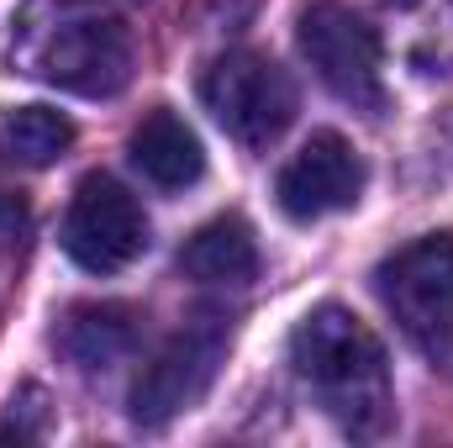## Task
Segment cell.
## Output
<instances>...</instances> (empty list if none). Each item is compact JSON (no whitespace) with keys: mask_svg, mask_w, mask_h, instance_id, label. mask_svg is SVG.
I'll use <instances>...</instances> for the list:
<instances>
[{"mask_svg":"<svg viewBox=\"0 0 453 448\" xmlns=\"http://www.w3.org/2000/svg\"><path fill=\"white\" fill-rule=\"evenodd\" d=\"M374 290L401 333L422 353L443 359L453 348V232H427L395 248L374 269Z\"/></svg>","mask_w":453,"mask_h":448,"instance_id":"cell-3","label":"cell"},{"mask_svg":"<svg viewBox=\"0 0 453 448\" xmlns=\"http://www.w3.org/2000/svg\"><path fill=\"white\" fill-rule=\"evenodd\" d=\"M296 42L301 58L311 64V74L348 106H380V32L369 27V16H358L342 0H311L296 21Z\"/></svg>","mask_w":453,"mask_h":448,"instance_id":"cell-5","label":"cell"},{"mask_svg":"<svg viewBox=\"0 0 453 448\" xmlns=\"http://www.w3.org/2000/svg\"><path fill=\"white\" fill-rule=\"evenodd\" d=\"M390 5H417V0H390Z\"/></svg>","mask_w":453,"mask_h":448,"instance_id":"cell-14","label":"cell"},{"mask_svg":"<svg viewBox=\"0 0 453 448\" xmlns=\"http://www.w3.org/2000/svg\"><path fill=\"white\" fill-rule=\"evenodd\" d=\"M180 274L196 285H248L258 274V243L242 217H217L180 248Z\"/></svg>","mask_w":453,"mask_h":448,"instance_id":"cell-10","label":"cell"},{"mask_svg":"<svg viewBox=\"0 0 453 448\" xmlns=\"http://www.w3.org/2000/svg\"><path fill=\"white\" fill-rule=\"evenodd\" d=\"M290 364L322 401V412L353 438H374L390 422V359L348 306L327 301L290 333Z\"/></svg>","mask_w":453,"mask_h":448,"instance_id":"cell-2","label":"cell"},{"mask_svg":"<svg viewBox=\"0 0 453 448\" xmlns=\"http://www.w3.org/2000/svg\"><path fill=\"white\" fill-rule=\"evenodd\" d=\"M127 153L142 169V180L158 185V190H185V185H196L206 174V148H201L196 127L185 116H174L169 106H153L132 127Z\"/></svg>","mask_w":453,"mask_h":448,"instance_id":"cell-9","label":"cell"},{"mask_svg":"<svg viewBox=\"0 0 453 448\" xmlns=\"http://www.w3.org/2000/svg\"><path fill=\"white\" fill-rule=\"evenodd\" d=\"M58 348L80 369H106L132 348V317L121 306H74L58 328Z\"/></svg>","mask_w":453,"mask_h":448,"instance_id":"cell-12","label":"cell"},{"mask_svg":"<svg viewBox=\"0 0 453 448\" xmlns=\"http://www.w3.org/2000/svg\"><path fill=\"white\" fill-rule=\"evenodd\" d=\"M27 232H32V206L16 190H0V248L27 243Z\"/></svg>","mask_w":453,"mask_h":448,"instance_id":"cell-13","label":"cell"},{"mask_svg":"<svg viewBox=\"0 0 453 448\" xmlns=\"http://www.w3.org/2000/svg\"><path fill=\"white\" fill-rule=\"evenodd\" d=\"M142 248H148V217L137 196L111 174H85L64 212V253L90 274H116Z\"/></svg>","mask_w":453,"mask_h":448,"instance_id":"cell-6","label":"cell"},{"mask_svg":"<svg viewBox=\"0 0 453 448\" xmlns=\"http://www.w3.org/2000/svg\"><path fill=\"white\" fill-rule=\"evenodd\" d=\"M74 143V121L48 106H11L0 112V164L16 169H48L69 153Z\"/></svg>","mask_w":453,"mask_h":448,"instance_id":"cell-11","label":"cell"},{"mask_svg":"<svg viewBox=\"0 0 453 448\" xmlns=\"http://www.w3.org/2000/svg\"><path fill=\"white\" fill-rule=\"evenodd\" d=\"M222 359H226V328L222 322H196V328L174 333L148 364H142V375H137V385H132V422L164 428V422H174L180 412H190V406L211 390Z\"/></svg>","mask_w":453,"mask_h":448,"instance_id":"cell-7","label":"cell"},{"mask_svg":"<svg viewBox=\"0 0 453 448\" xmlns=\"http://www.w3.org/2000/svg\"><path fill=\"white\" fill-rule=\"evenodd\" d=\"M358 196H364V158L338 132H311L274 180V201L290 222H322L333 212H348Z\"/></svg>","mask_w":453,"mask_h":448,"instance_id":"cell-8","label":"cell"},{"mask_svg":"<svg viewBox=\"0 0 453 448\" xmlns=\"http://www.w3.org/2000/svg\"><path fill=\"white\" fill-rule=\"evenodd\" d=\"M5 53L16 74L90 101L127 90L137 64L132 27L101 0H27L11 21Z\"/></svg>","mask_w":453,"mask_h":448,"instance_id":"cell-1","label":"cell"},{"mask_svg":"<svg viewBox=\"0 0 453 448\" xmlns=\"http://www.w3.org/2000/svg\"><path fill=\"white\" fill-rule=\"evenodd\" d=\"M201 101L217 116V127L226 137H237L242 148H269L296 121V106H301L296 80L253 48H232L206 64Z\"/></svg>","mask_w":453,"mask_h":448,"instance_id":"cell-4","label":"cell"}]
</instances>
